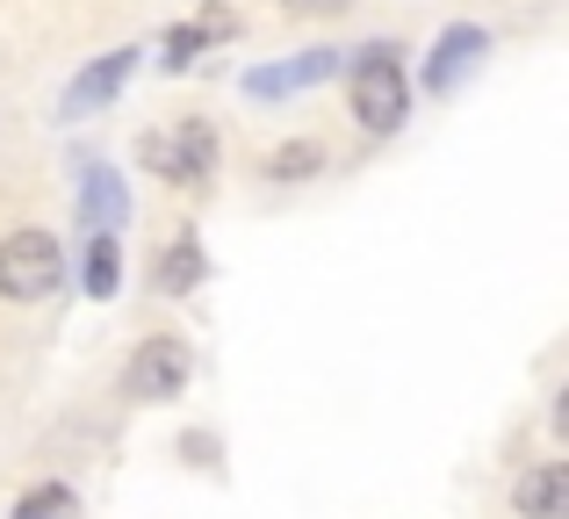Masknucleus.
Segmentation results:
<instances>
[{
	"label": "nucleus",
	"instance_id": "20e7f679",
	"mask_svg": "<svg viewBox=\"0 0 569 519\" xmlns=\"http://www.w3.org/2000/svg\"><path fill=\"white\" fill-rule=\"evenodd\" d=\"M144 159H152L167 181L194 188L209 173V159H217V130H209V123H181L173 138H144Z\"/></svg>",
	"mask_w": 569,
	"mask_h": 519
},
{
	"label": "nucleus",
	"instance_id": "7ed1b4c3",
	"mask_svg": "<svg viewBox=\"0 0 569 519\" xmlns=\"http://www.w3.org/2000/svg\"><path fill=\"white\" fill-rule=\"evenodd\" d=\"M181 382H188V347L181 339H144V347L130 353V368H123V397H138V405H167Z\"/></svg>",
	"mask_w": 569,
	"mask_h": 519
},
{
	"label": "nucleus",
	"instance_id": "1a4fd4ad",
	"mask_svg": "<svg viewBox=\"0 0 569 519\" xmlns=\"http://www.w3.org/2000/svg\"><path fill=\"white\" fill-rule=\"evenodd\" d=\"M116 281H123L116 231H94V239H87V289H94V296H116Z\"/></svg>",
	"mask_w": 569,
	"mask_h": 519
},
{
	"label": "nucleus",
	"instance_id": "9d476101",
	"mask_svg": "<svg viewBox=\"0 0 569 519\" xmlns=\"http://www.w3.org/2000/svg\"><path fill=\"white\" fill-rule=\"evenodd\" d=\"M116 217H123V188H116L101 167H87V224H94V231H116Z\"/></svg>",
	"mask_w": 569,
	"mask_h": 519
},
{
	"label": "nucleus",
	"instance_id": "9b49d317",
	"mask_svg": "<svg viewBox=\"0 0 569 519\" xmlns=\"http://www.w3.org/2000/svg\"><path fill=\"white\" fill-rule=\"evenodd\" d=\"M14 519H80V498H72L66 483H37V491L14 506Z\"/></svg>",
	"mask_w": 569,
	"mask_h": 519
},
{
	"label": "nucleus",
	"instance_id": "39448f33",
	"mask_svg": "<svg viewBox=\"0 0 569 519\" xmlns=\"http://www.w3.org/2000/svg\"><path fill=\"white\" fill-rule=\"evenodd\" d=\"M512 498L527 519H569V462H541L533 477L512 483Z\"/></svg>",
	"mask_w": 569,
	"mask_h": 519
},
{
	"label": "nucleus",
	"instance_id": "6e6552de",
	"mask_svg": "<svg viewBox=\"0 0 569 519\" xmlns=\"http://www.w3.org/2000/svg\"><path fill=\"white\" fill-rule=\"evenodd\" d=\"M152 275H159V289L188 296L194 281H202V246H194V239H173L167 253H159V267H152Z\"/></svg>",
	"mask_w": 569,
	"mask_h": 519
},
{
	"label": "nucleus",
	"instance_id": "423d86ee",
	"mask_svg": "<svg viewBox=\"0 0 569 519\" xmlns=\"http://www.w3.org/2000/svg\"><path fill=\"white\" fill-rule=\"evenodd\" d=\"M130 58H138V51H109V58H101L94 72H80V87H72V94H66V109H72V116H87V109H94V101H109L116 87L130 80Z\"/></svg>",
	"mask_w": 569,
	"mask_h": 519
},
{
	"label": "nucleus",
	"instance_id": "f8f14e48",
	"mask_svg": "<svg viewBox=\"0 0 569 519\" xmlns=\"http://www.w3.org/2000/svg\"><path fill=\"white\" fill-rule=\"evenodd\" d=\"M318 167H325V152H318V144H281V152L267 159V173H274V181H310Z\"/></svg>",
	"mask_w": 569,
	"mask_h": 519
},
{
	"label": "nucleus",
	"instance_id": "0eeeda50",
	"mask_svg": "<svg viewBox=\"0 0 569 519\" xmlns=\"http://www.w3.org/2000/svg\"><path fill=\"white\" fill-rule=\"evenodd\" d=\"M476 51H483V29H447V37H440V51H432V72H426V80H432V94H447V87H455V72L469 66Z\"/></svg>",
	"mask_w": 569,
	"mask_h": 519
},
{
	"label": "nucleus",
	"instance_id": "ddd939ff",
	"mask_svg": "<svg viewBox=\"0 0 569 519\" xmlns=\"http://www.w3.org/2000/svg\"><path fill=\"white\" fill-rule=\"evenodd\" d=\"M289 8H296V14H339L347 0H289Z\"/></svg>",
	"mask_w": 569,
	"mask_h": 519
},
{
	"label": "nucleus",
	"instance_id": "f03ea898",
	"mask_svg": "<svg viewBox=\"0 0 569 519\" xmlns=\"http://www.w3.org/2000/svg\"><path fill=\"white\" fill-rule=\"evenodd\" d=\"M58 281H66V253H58L51 231H14V239L0 246V296H8V303H37Z\"/></svg>",
	"mask_w": 569,
	"mask_h": 519
},
{
	"label": "nucleus",
	"instance_id": "f257e3e1",
	"mask_svg": "<svg viewBox=\"0 0 569 519\" xmlns=\"http://www.w3.org/2000/svg\"><path fill=\"white\" fill-rule=\"evenodd\" d=\"M403 109H411V87H403L397 51H389V43H368L361 66H353V116H361V130L389 138V130L403 123Z\"/></svg>",
	"mask_w": 569,
	"mask_h": 519
}]
</instances>
